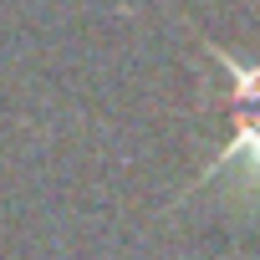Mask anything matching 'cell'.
<instances>
[{
    "mask_svg": "<svg viewBox=\"0 0 260 260\" xmlns=\"http://www.w3.org/2000/svg\"><path fill=\"white\" fill-rule=\"evenodd\" d=\"M230 164H245V169L260 179V117L235 127V138H230V143H224V153H219V158L199 174V184H204V179H214V174H219V169H230Z\"/></svg>",
    "mask_w": 260,
    "mask_h": 260,
    "instance_id": "obj_1",
    "label": "cell"
},
{
    "mask_svg": "<svg viewBox=\"0 0 260 260\" xmlns=\"http://www.w3.org/2000/svg\"><path fill=\"white\" fill-rule=\"evenodd\" d=\"M214 61L224 67V77H230V97H235V102H260V67L235 61V56L219 51V46H214Z\"/></svg>",
    "mask_w": 260,
    "mask_h": 260,
    "instance_id": "obj_2",
    "label": "cell"
}]
</instances>
